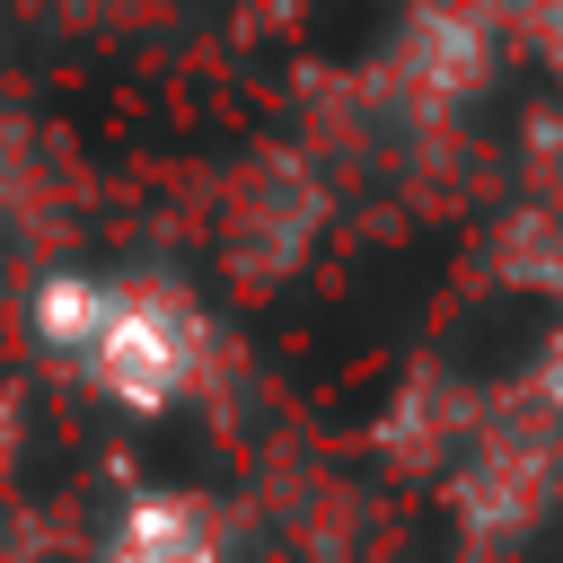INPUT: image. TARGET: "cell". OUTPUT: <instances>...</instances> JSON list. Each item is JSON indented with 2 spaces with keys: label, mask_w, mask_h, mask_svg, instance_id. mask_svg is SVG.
I'll return each mask as SVG.
<instances>
[{
  "label": "cell",
  "mask_w": 563,
  "mask_h": 563,
  "mask_svg": "<svg viewBox=\"0 0 563 563\" xmlns=\"http://www.w3.org/2000/svg\"><path fill=\"white\" fill-rule=\"evenodd\" d=\"M528 18H537V44H545V62L563 70V0H528Z\"/></svg>",
  "instance_id": "obj_5"
},
{
  "label": "cell",
  "mask_w": 563,
  "mask_h": 563,
  "mask_svg": "<svg viewBox=\"0 0 563 563\" xmlns=\"http://www.w3.org/2000/svg\"><path fill=\"white\" fill-rule=\"evenodd\" d=\"M106 563H229V537L202 493H141L114 519Z\"/></svg>",
  "instance_id": "obj_2"
},
{
  "label": "cell",
  "mask_w": 563,
  "mask_h": 563,
  "mask_svg": "<svg viewBox=\"0 0 563 563\" xmlns=\"http://www.w3.org/2000/svg\"><path fill=\"white\" fill-rule=\"evenodd\" d=\"M405 70H413V88H422L431 106L466 97V88L484 79V18H475V9H422V18L405 26Z\"/></svg>",
  "instance_id": "obj_3"
},
{
  "label": "cell",
  "mask_w": 563,
  "mask_h": 563,
  "mask_svg": "<svg viewBox=\"0 0 563 563\" xmlns=\"http://www.w3.org/2000/svg\"><path fill=\"white\" fill-rule=\"evenodd\" d=\"M9 449H18V396L0 387V466H9Z\"/></svg>",
  "instance_id": "obj_6"
},
{
  "label": "cell",
  "mask_w": 563,
  "mask_h": 563,
  "mask_svg": "<svg viewBox=\"0 0 563 563\" xmlns=\"http://www.w3.org/2000/svg\"><path fill=\"white\" fill-rule=\"evenodd\" d=\"M202 352H211V334H202V308H194V299H176V290H158V282H106V308H97L88 343L70 352V369H79L106 405L158 413V405H176V396L194 387Z\"/></svg>",
  "instance_id": "obj_1"
},
{
  "label": "cell",
  "mask_w": 563,
  "mask_h": 563,
  "mask_svg": "<svg viewBox=\"0 0 563 563\" xmlns=\"http://www.w3.org/2000/svg\"><path fill=\"white\" fill-rule=\"evenodd\" d=\"M537 405L545 413H563V334L545 343V361H537Z\"/></svg>",
  "instance_id": "obj_4"
}]
</instances>
